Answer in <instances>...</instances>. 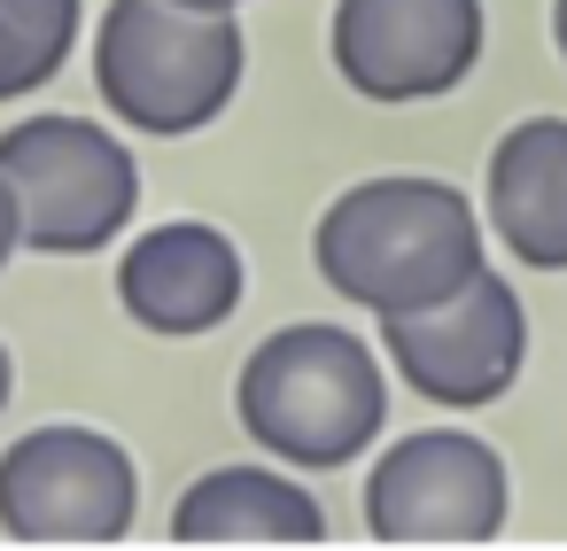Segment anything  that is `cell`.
I'll use <instances>...</instances> for the list:
<instances>
[{
	"instance_id": "cell-1",
	"label": "cell",
	"mask_w": 567,
	"mask_h": 551,
	"mask_svg": "<svg viewBox=\"0 0 567 551\" xmlns=\"http://www.w3.org/2000/svg\"><path fill=\"white\" fill-rule=\"evenodd\" d=\"M311 264L342 303L404 319L482 272V218L443 179H365L319 218Z\"/></svg>"
},
{
	"instance_id": "cell-2",
	"label": "cell",
	"mask_w": 567,
	"mask_h": 551,
	"mask_svg": "<svg viewBox=\"0 0 567 551\" xmlns=\"http://www.w3.org/2000/svg\"><path fill=\"white\" fill-rule=\"evenodd\" d=\"M234 412L265 458H288L303 474H334L381 443L389 381L381 357L342 326H280L249 350Z\"/></svg>"
},
{
	"instance_id": "cell-3",
	"label": "cell",
	"mask_w": 567,
	"mask_h": 551,
	"mask_svg": "<svg viewBox=\"0 0 567 551\" xmlns=\"http://www.w3.org/2000/svg\"><path fill=\"white\" fill-rule=\"evenodd\" d=\"M241 24L226 9H179V0H110L94 32V86L110 117L133 133L179 141L210 125L241 86Z\"/></svg>"
},
{
	"instance_id": "cell-4",
	"label": "cell",
	"mask_w": 567,
	"mask_h": 551,
	"mask_svg": "<svg viewBox=\"0 0 567 551\" xmlns=\"http://www.w3.org/2000/svg\"><path fill=\"white\" fill-rule=\"evenodd\" d=\"M0 179L17 195L24 249L40 257H94L141 210V164L117 133L86 117H24L0 133Z\"/></svg>"
},
{
	"instance_id": "cell-5",
	"label": "cell",
	"mask_w": 567,
	"mask_h": 551,
	"mask_svg": "<svg viewBox=\"0 0 567 551\" xmlns=\"http://www.w3.org/2000/svg\"><path fill=\"white\" fill-rule=\"evenodd\" d=\"M133 512L141 474L94 427H32L0 458V536L17 543H117Z\"/></svg>"
},
{
	"instance_id": "cell-6",
	"label": "cell",
	"mask_w": 567,
	"mask_h": 551,
	"mask_svg": "<svg viewBox=\"0 0 567 551\" xmlns=\"http://www.w3.org/2000/svg\"><path fill=\"white\" fill-rule=\"evenodd\" d=\"M513 512L505 458L482 435H404L365 474V536L373 543H489Z\"/></svg>"
},
{
	"instance_id": "cell-7",
	"label": "cell",
	"mask_w": 567,
	"mask_h": 551,
	"mask_svg": "<svg viewBox=\"0 0 567 551\" xmlns=\"http://www.w3.org/2000/svg\"><path fill=\"white\" fill-rule=\"evenodd\" d=\"M381 350H389V365L404 373L412 396L466 412V404H497L520 381L528 319H520V295L505 288V272L482 264L458 295H443L427 311H404V319H381Z\"/></svg>"
},
{
	"instance_id": "cell-8",
	"label": "cell",
	"mask_w": 567,
	"mask_h": 551,
	"mask_svg": "<svg viewBox=\"0 0 567 551\" xmlns=\"http://www.w3.org/2000/svg\"><path fill=\"white\" fill-rule=\"evenodd\" d=\"M482 55V0H342L334 71L365 102H435Z\"/></svg>"
},
{
	"instance_id": "cell-9",
	"label": "cell",
	"mask_w": 567,
	"mask_h": 551,
	"mask_svg": "<svg viewBox=\"0 0 567 551\" xmlns=\"http://www.w3.org/2000/svg\"><path fill=\"white\" fill-rule=\"evenodd\" d=\"M117 303L148 334H210L241 303V249L218 226H156L125 249Z\"/></svg>"
},
{
	"instance_id": "cell-10",
	"label": "cell",
	"mask_w": 567,
	"mask_h": 551,
	"mask_svg": "<svg viewBox=\"0 0 567 551\" xmlns=\"http://www.w3.org/2000/svg\"><path fill=\"white\" fill-rule=\"evenodd\" d=\"M482 210L520 264L567 272V117H528L489 148Z\"/></svg>"
},
{
	"instance_id": "cell-11",
	"label": "cell",
	"mask_w": 567,
	"mask_h": 551,
	"mask_svg": "<svg viewBox=\"0 0 567 551\" xmlns=\"http://www.w3.org/2000/svg\"><path fill=\"white\" fill-rule=\"evenodd\" d=\"M179 543H327V512L311 489L265 466H218L172 505Z\"/></svg>"
},
{
	"instance_id": "cell-12",
	"label": "cell",
	"mask_w": 567,
	"mask_h": 551,
	"mask_svg": "<svg viewBox=\"0 0 567 551\" xmlns=\"http://www.w3.org/2000/svg\"><path fill=\"white\" fill-rule=\"evenodd\" d=\"M79 40V0H0V102L40 94Z\"/></svg>"
},
{
	"instance_id": "cell-13",
	"label": "cell",
	"mask_w": 567,
	"mask_h": 551,
	"mask_svg": "<svg viewBox=\"0 0 567 551\" xmlns=\"http://www.w3.org/2000/svg\"><path fill=\"white\" fill-rule=\"evenodd\" d=\"M24 249V218H17V195H9V179H0V272H9V257Z\"/></svg>"
},
{
	"instance_id": "cell-14",
	"label": "cell",
	"mask_w": 567,
	"mask_h": 551,
	"mask_svg": "<svg viewBox=\"0 0 567 551\" xmlns=\"http://www.w3.org/2000/svg\"><path fill=\"white\" fill-rule=\"evenodd\" d=\"M9 396H17V365H9V350H0V412H9Z\"/></svg>"
},
{
	"instance_id": "cell-15",
	"label": "cell",
	"mask_w": 567,
	"mask_h": 551,
	"mask_svg": "<svg viewBox=\"0 0 567 551\" xmlns=\"http://www.w3.org/2000/svg\"><path fill=\"white\" fill-rule=\"evenodd\" d=\"M551 40H559V55H567V0H551Z\"/></svg>"
},
{
	"instance_id": "cell-16",
	"label": "cell",
	"mask_w": 567,
	"mask_h": 551,
	"mask_svg": "<svg viewBox=\"0 0 567 551\" xmlns=\"http://www.w3.org/2000/svg\"><path fill=\"white\" fill-rule=\"evenodd\" d=\"M179 9H226V17H234V9H241V0H179Z\"/></svg>"
}]
</instances>
